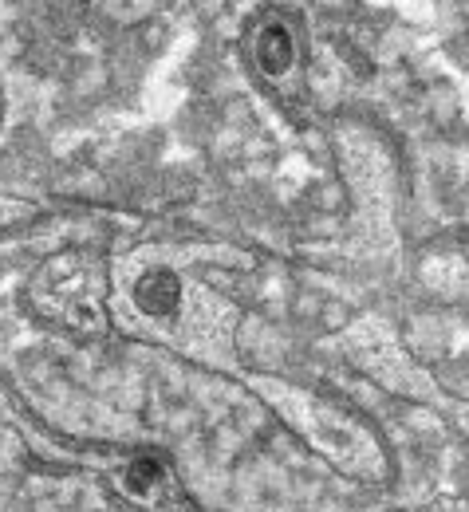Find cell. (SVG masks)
<instances>
[{
    "label": "cell",
    "mask_w": 469,
    "mask_h": 512,
    "mask_svg": "<svg viewBox=\"0 0 469 512\" xmlns=\"http://www.w3.org/2000/svg\"><path fill=\"white\" fill-rule=\"evenodd\" d=\"M166 300H174V284H170L166 276H154L150 284H142V308L162 312V308H166Z\"/></svg>",
    "instance_id": "obj_1"
}]
</instances>
